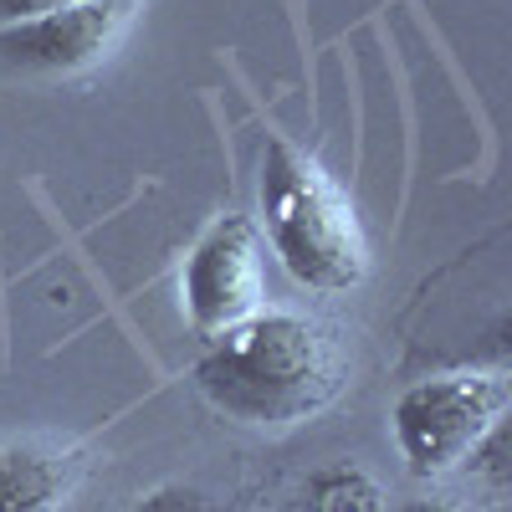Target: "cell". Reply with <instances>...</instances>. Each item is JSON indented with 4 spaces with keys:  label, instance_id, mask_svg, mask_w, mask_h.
I'll list each match as a JSON object with an SVG mask.
<instances>
[{
    "label": "cell",
    "instance_id": "cell-1",
    "mask_svg": "<svg viewBox=\"0 0 512 512\" xmlns=\"http://www.w3.org/2000/svg\"><path fill=\"white\" fill-rule=\"evenodd\" d=\"M210 405L246 425H292L338 384L333 338L303 313H251L195 369Z\"/></svg>",
    "mask_w": 512,
    "mask_h": 512
},
{
    "label": "cell",
    "instance_id": "cell-2",
    "mask_svg": "<svg viewBox=\"0 0 512 512\" xmlns=\"http://www.w3.org/2000/svg\"><path fill=\"white\" fill-rule=\"evenodd\" d=\"M262 216L277 262L313 292H349L364 282V236L349 205L287 139L262 154Z\"/></svg>",
    "mask_w": 512,
    "mask_h": 512
},
{
    "label": "cell",
    "instance_id": "cell-3",
    "mask_svg": "<svg viewBox=\"0 0 512 512\" xmlns=\"http://www.w3.org/2000/svg\"><path fill=\"white\" fill-rule=\"evenodd\" d=\"M502 415V384L482 374L420 379L395 400V441L415 477H441L492 436Z\"/></svg>",
    "mask_w": 512,
    "mask_h": 512
},
{
    "label": "cell",
    "instance_id": "cell-4",
    "mask_svg": "<svg viewBox=\"0 0 512 512\" xmlns=\"http://www.w3.org/2000/svg\"><path fill=\"white\" fill-rule=\"evenodd\" d=\"M185 313L195 333L221 338L262 303V231L246 216H221L185 256Z\"/></svg>",
    "mask_w": 512,
    "mask_h": 512
},
{
    "label": "cell",
    "instance_id": "cell-5",
    "mask_svg": "<svg viewBox=\"0 0 512 512\" xmlns=\"http://www.w3.org/2000/svg\"><path fill=\"white\" fill-rule=\"evenodd\" d=\"M128 21V0H77V6L0 26V67L26 77H67L93 67Z\"/></svg>",
    "mask_w": 512,
    "mask_h": 512
},
{
    "label": "cell",
    "instance_id": "cell-6",
    "mask_svg": "<svg viewBox=\"0 0 512 512\" xmlns=\"http://www.w3.org/2000/svg\"><path fill=\"white\" fill-rule=\"evenodd\" d=\"M72 487V461L36 446H0V512H57Z\"/></svg>",
    "mask_w": 512,
    "mask_h": 512
},
{
    "label": "cell",
    "instance_id": "cell-7",
    "mask_svg": "<svg viewBox=\"0 0 512 512\" xmlns=\"http://www.w3.org/2000/svg\"><path fill=\"white\" fill-rule=\"evenodd\" d=\"M308 512H384V492L359 466H328L308 487Z\"/></svg>",
    "mask_w": 512,
    "mask_h": 512
},
{
    "label": "cell",
    "instance_id": "cell-8",
    "mask_svg": "<svg viewBox=\"0 0 512 512\" xmlns=\"http://www.w3.org/2000/svg\"><path fill=\"white\" fill-rule=\"evenodd\" d=\"M134 512H210V502L190 487H159L154 497H144Z\"/></svg>",
    "mask_w": 512,
    "mask_h": 512
},
{
    "label": "cell",
    "instance_id": "cell-9",
    "mask_svg": "<svg viewBox=\"0 0 512 512\" xmlns=\"http://www.w3.org/2000/svg\"><path fill=\"white\" fill-rule=\"evenodd\" d=\"M62 6H77V0H0V26H16V21L47 16V11H62Z\"/></svg>",
    "mask_w": 512,
    "mask_h": 512
},
{
    "label": "cell",
    "instance_id": "cell-10",
    "mask_svg": "<svg viewBox=\"0 0 512 512\" xmlns=\"http://www.w3.org/2000/svg\"><path fill=\"white\" fill-rule=\"evenodd\" d=\"M400 512H456L451 502H405Z\"/></svg>",
    "mask_w": 512,
    "mask_h": 512
}]
</instances>
